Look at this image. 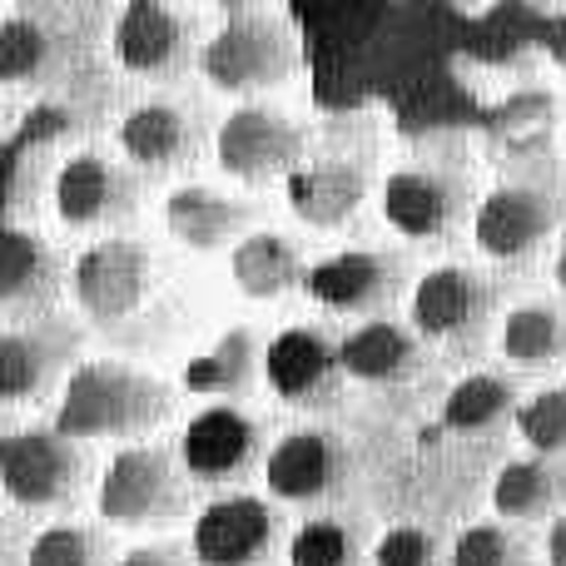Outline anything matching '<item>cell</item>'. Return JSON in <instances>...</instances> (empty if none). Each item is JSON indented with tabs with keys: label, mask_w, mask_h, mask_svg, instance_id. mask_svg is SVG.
<instances>
[{
	"label": "cell",
	"mask_w": 566,
	"mask_h": 566,
	"mask_svg": "<svg viewBox=\"0 0 566 566\" xmlns=\"http://www.w3.org/2000/svg\"><path fill=\"white\" fill-rule=\"evenodd\" d=\"M348 448L338 432L328 428H293L279 438V448L269 452L264 478L269 492L283 502H323L348 482Z\"/></svg>",
	"instance_id": "obj_9"
},
{
	"label": "cell",
	"mask_w": 566,
	"mask_h": 566,
	"mask_svg": "<svg viewBox=\"0 0 566 566\" xmlns=\"http://www.w3.org/2000/svg\"><path fill=\"white\" fill-rule=\"evenodd\" d=\"M259 458V428L249 412L214 402L199 418H189L185 438H179V462L195 482H229L239 472H249V462Z\"/></svg>",
	"instance_id": "obj_14"
},
{
	"label": "cell",
	"mask_w": 566,
	"mask_h": 566,
	"mask_svg": "<svg viewBox=\"0 0 566 566\" xmlns=\"http://www.w3.org/2000/svg\"><path fill=\"white\" fill-rule=\"evenodd\" d=\"M149 279H155V259L139 244H129V239H99V244H90L75 259V274H70L80 308L105 323L135 313L149 293Z\"/></svg>",
	"instance_id": "obj_8"
},
{
	"label": "cell",
	"mask_w": 566,
	"mask_h": 566,
	"mask_svg": "<svg viewBox=\"0 0 566 566\" xmlns=\"http://www.w3.org/2000/svg\"><path fill=\"white\" fill-rule=\"evenodd\" d=\"M80 448L60 428H25L10 432L0 458V488L20 507H60L80 488Z\"/></svg>",
	"instance_id": "obj_5"
},
{
	"label": "cell",
	"mask_w": 566,
	"mask_h": 566,
	"mask_svg": "<svg viewBox=\"0 0 566 566\" xmlns=\"http://www.w3.org/2000/svg\"><path fill=\"white\" fill-rule=\"evenodd\" d=\"M25 566H105V552H99L95 532L60 522V527H45L30 542Z\"/></svg>",
	"instance_id": "obj_32"
},
{
	"label": "cell",
	"mask_w": 566,
	"mask_h": 566,
	"mask_svg": "<svg viewBox=\"0 0 566 566\" xmlns=\"http://www.w3.org/2000/svg\"><path fill=\"white\" fill-rule=\"evenodd\" d=\"M274 542H279V512L264 497L239 492V497H219L199 512L189 552H195L199 566H259L269 562Z\"/></svg>",
	"instance_id": "obj_6"
},
{
	"label": "cell",
	"mask_w": 566,
	"mask_h": 566,
	"mask_svg": "<svg viewBox=\"0 0 566 566\" xmlns=\"http://www.w3.org/2000/svg\"><path fill=\"white\" fill-rule=\"evenodd\" d=\"M373 566H442V547L428 527H392L373 547Z\"/></svg>",
	"instance_id": "obj_33"
},
{
	"label": "cell",
	"mask_w": 566,
	"mask_h": 566,
	"mask_svg": "<svg viewBox=\"0 0 566 566\" xmlns=\"http://www.w3.org/2000/svg\"><path fill=\"white\" fill-rule=\"evenodd\" d=\"M195 50L189 15L159 6V0H129L115 15V55L135 75H175Z\"/></svg>",
	"instance_id": "obj_13"
},
{
	"label": "cell",
	"mask_w": 566,
	"mask_h": 566,
	"mask_svg": "<svg viewBox=\"0 0 566 566\" xmlns=\"http://www.w3.org/2000/svg\"><path fill=\"white\" fill-rule=\"evenodd\" d=\"M289 566H358V537L333 517L303 522L289 542Z\"/></svg>",
	"instance_id": "obj_30"
},
{
	"label": "cell",
	"mask_w": 566,
	"mask_h": 566,
	"mask_svg": "<svg viewBox=\"0 0 566 566\" xmlns=\"http://www.w3.org/2000/svg\"><path fill=\"white\" fill-rule=\"evenodd\" d=\"M517 432L532 458H566V388H542L517 408Z\"/></svg>",
	"instance_id": "obj_29"
},
{
	"label": "cell",
	"mask_w": 566,
	"mask_h": 566,
	"mask_svg": "<svg viewBox=\"0 0 566 566\" xmlns=\"http://www.w3.org/2000/svg\"><path fill=\"white\" fill-rule=\"evenodd\" d=\"M60 363V343L45 328H0V402L40 398Z\"/></svg>",
	"instance_id": "obj_24"
},
{
	"label": "cell",
	"mask_w": 566,
	"mask_h": 566,
	"mask_svg": "<svg viewBox=\"0 0 566 566\" xmlns=\"http://www.w3.org/2000/svg\"><path fill=\"white\" fill-rule=\"evenodd\" d=\"M95 502L99 517H109L115 527H165L169 517H179V502H185L175 458L155 442L119 448L99 472Z\"/></svg>",
	"instance_id": "obj_3"
},
{
	"label": "cell",
	"mask_w": 566,
	"mask_h": 566,
	"mask_svg": "<svg viewBox=\"0 0 566 566\" xmlns=\"http://www.w3.org/2000/svg\"><path fill=\"white\" fill-rule=\"evenodd\" d=\"M507 412H517V388L512 378H497V373H472L458 388L442 398V428L452 432H488L497 428Z\"/></svg>",
	"instance_id": "obj_28"
},
{
	"label": "cell",
	"mask_w": 566,
	"mask_h": 566,
	"mask_svg": "<svg viewBox=\"0 0 566 566\" xmlns=\"http://www.w3.org/2000/svg\"><path fill=\"white\" fill-rule=\"evenodd\" d=\"M214 155L224 175L264 185V179H289L303 165V135L283 109L269 105H239L214 135Z\"/></svg>",
	"instance_id": "obj_4"
},
{
	"label": "cell",
	"mask_w": 566,
	"mask_h": 566,
	"mask_svg": "<svg viewBox=\"0 0 566 566\" xmlns=\"http://www.w3.org/2000/svg\"><path fill=\"white\" fill-rule=\"evenodd\" d=\"M562 205L557 195L537 185H502L492 189L478 205V219H472V239L488 259H527L532 249L547 244V234L557 229Z\"/></svg>",
	"instance_id": "obj_7"
},
{
	"label": "cell",
	"mask_w": 566,
	"mask_h": 566,
	"mask_svg": "<svg viewBox=\"0 0 566 566\" xmlns=\"http://www.w3.org/2000/svg\"><path fill=\"white\" fill-rule=\"evenodd\" d=\"M502 353L517 368H557L566 358V303H522L502 318Z\"/></svg>",
	"instance_id": "obj_23"
},
{
	"label": "cell",
	"mask_w": 566,
	"mask_h": 566,
	"mask_svg": "<svg viewBox=\"0 0 566 566\" xmlns=\"http://www.w3.org/2000/svg\"><path fill=\"white\" fill-rule=\"evenodd\" d=\"M402 264L382 249H338V254L318 259L303 279L313 303L333 313H373L398 293Z\"/></svg>",
	"instance_id": "obj_10"
},
{
	"label": "cell",
	"mask_w": 566,
	"mask_h": 566,
	"mask_svg": "<svg viewBox=\"0 0 566 566\" xmlns=\"http://www.w3.org/2000/svg\"><path fill=\"white\" fill-rule=\"evenodd\" d=\"M6 442H10V432H6V428H0V458H6Z\"/></svg>",
	"instance_id": "obj_38"
},
{
	"label": "cell",
	"mask_w": 566,
	"mask_h": 566,
	"mask_svg": "<svg viewBox=\"0 0 566 566\" xmlns=\"http://www.w3.org/2000/svg\"><path fill=\"white\" fill-rule=\"evenodd\" d=\"M542 45H547V55L566 70V10H562V15H552L547 25H542Z\"/></svg>",
	"instance_id": "obj_35"
},
{
	"label": "cell",
	"mask_w": 566,
	"mask_h": 566,
	"mask_svg": "<svg viewBox=\"0 0 566 566\" xmlns=\"http://www.w3.org/2000/svg\"><path fill=\"white\" fill-rule=\"evenodd\" d=\"M135 205V185H129L125 169H115L99 155H75L60 165L55 175V214L75 229L105 224V219L129 214Z\"/></svg>",
	"instance_id": "obj_16"
},
{
	"label": "cell",
	"mask_w": 566,
	"mask_h": 566,
	"mask_svg": "<svg viewBox=\"0 0 566 566\" xmlns=\"http://www.w3.org/2000/svg\"><path fill=\"white\" fill-rule=\"evenodd\" d=\"M249 219H254V209L239 205V199H229V195H219V189H209V185H185L165 199L169 234H175L185 249H199V254L224 249L229 239L239 244V234L249 229Z\"/></svg>",
	"instance_id": "obj_18"
},
{
	"label": "cell",
	"mask_w": 566,
	"mask_h": 566,
	"mask_svg": "<svg viewBox=\"0 0 566 566\" xmlns=\"http://www.w3.org/2000/svg\"><path fill=\"white\" fill-rule=\"evenodd\" d=\"M50 289H55V259L45 239L30 229H0V303L25 308L50 298Z\"/></svg>",
	"instance_id": "obj_25"
},
{
	"label": "cell",
	"mask_w": 566,
	"mask_h": 566,
	"mask_svg": "<svg viewBox=\"0 0 566 566\" xmlns=\"http://www.w3.org/2000/svg\"><path fill=\"white\" fill-rule=\"evenodd\" d=\"M338 358L358 382H402L418 373V338L392 318H368L338 343Z\"/></svg>",
	"instance_id": "obj_20"
},
{
	"label": "cell",
	"mask_w": 566,
	"mask_h": 566,
	"mask_svg": "<svg viewBox=\"0 0 566 566\" xmlns=\"http://www.w3.org/2000/svg\"><path fill=\"white\" fill-rule=\"evenodd\" d=\"M547 566H566V512L547 527Z\"/></svg>",
	"instance_id": "obj_36"
},
{
	"label": "cell",
	"mask_w": 566,
	"mask_h": 566,
	"mask_svg": "<svg viewBox=\"0 0 566 566\" xmlns=\"http://www.w3.org/2000/svg\"><path fill=\"white\" fill-rule=\"evenodd\" d=\"M165 412H169L165 382H155L149 373L125 368V363L90 358L65 378L50 428H60L70 442L75 438H125V432L155 428Z\"/></svg>",
	"instance_id": "obj_1"
},
{
	"label": "cell",
	"mask_w": 566,
	"mask_h": 566,
	"mask_svg": "<svg viewBox=\"0 0 566 566\" xmlns=\"http://www.w3.org/2000/svg\"><path fill=\"white\" fill-rule=\"evenodd\" d=\"M199 65H205L209 85L224 90V95H259V90H274L293 75L298 50H293V35L279 15L229 10L224 25L199 50Z\"/></svg>",
	"instance_id": "obj_2"
},
{
	"label": "cell",
	"mask_w": 566,
	"mask_h": 566,
	"mask_svg": "<svg viewBox=\"0 0 566 566\" xmlns=\"http://www.w3.org/2000/svg\"><path fill=\"white\" fill-rule=\"evenodd\" d=\"M60 35L30 10L0 20V85H30L55 70Z\"/></svg>",
	"instance_id": "obj_26"
},
{
	"label": "cell",
	"mask_w": 566,
	"mask_h": 566,
	"mask_svg": "<svg viewBox=\"0 0 566 566\" xmlns=\"http://www.w3.org/2000/svg\"><path fill=\"white\" fill-rule=\"evenodd\" d=\"M269 388L293 408H328L343 378V358L318 328H283L264 353Z\"/></svg>",
	"instance_id": "obj_11"
},
{
	"label": "cell",
	"mask_w": 566,
	"mask_h": 566,
	"mask_svg": "<svg viewBox=\"0 0 566 566\" xmlns=\"http://www.w3.org/2000/svg\"><path fill=\"white\" fill-rule=\"evenodd\" d=\"M497 303V289L478 274V269L462 264H442L428 269L412 289V323L428 338H468L482 328V318Z\"/></svg>",
	"instance_id": "obj_12"
},
{
	"label": "cell",
	"mask_w": 566,
	"mask_h": 566,
	"mask_svg": "<svg viewBox=\"0 0 566 566\" xmlns=\"http://www.w3.org/2000/svg\"><path fill=\"white\" fill-rule=\"evenodd\" d=\"M229 274H234L239 293L269 303V298H283L289 289H298V283L308 279V269H303V254L289 234H279V229H259V234H244L234 244V254H229Z\"/></svg>",
	"instance_id": "obj_21"
},
{
	"label": "cell",
	"mask_w": 566,
	"mask_h": 566,
	"mask_svg": "<svg viewBox=\"0 0 566 566\" xmlns=\"http://www.w3.org/2000/svg\"><path fill=\"white\" fill-rule=\"evenodd\" d=\"M115 566H195V562L175 547H135V552H125Z\"/></svg>",
	"instance_id": "obj_34"
},
{
	"label": "cell",
	"mask_w": 566,
	"mask_h": 566,
	"mask_svg": "<svg viewBox=\"0 0 566 566\" xmlns=\"http://www.w3.org/2000/svg\"><path fill=\"white\" fill-rule=\"evenodd\" d=\"M566 502V458H517L492 482V507L512 522H537L547 512L562 517Z\"/></svg>",
	"instance_id": "obj_22"
},
{
	"label": "cell",
	"mask_w": 566,
	"mask_h": 566,
	"mask_svg": "<svg viewBox=\"0 0 566 566\" xmlns=\"http://www.w3.org/2000/svg\"><path fill=\"white\" fill-rule=\"evenodd\" d=\"M552 274H557V283L566 289V229H562V239H557V264H552Z\"/></svg>",
	"instance_id": "obj_37"
},
{
	"label": "cell",
	"mask_w": 566,
	"mask_h": 566,
	"mask_svg": "<svg viewBox=\"0 0 566 566\" xmlns=\"http://www.w3.org/2000/svg\"><path fill=\"white\" fill-rule=\"evenodd\" d=\"M448 566H527V542L502 522H478L452 542Z\"/></svg>",
	"instance_id": "obj_31"
},
{
	"label": "cell",
	"mask_w": 566,
	"mask_h": 566,
	"mask_svg": "<svg viewBox=\"0 0 566 566\" xmlns=\"http://www.w3.org/2000/svg\"><path fill=\"white\" fill-rule=\"evenodd\" d=\"M462 214V189L442 169H398L382 185V219L408 239H442Z\"/></svg>",
	"instance_id": "obj_15"
},
{
	"label": "cell",
	"mask_w": 566,
	"mask_h": 566,
	"mask_svg": "<svg viewBox=\"0 0 566 566\" xmlns=\"http://www.w3.org/2000/svg\"><path fill=\"white\" fill-rule=\"evenodd\" d=\"M199 129L195 119L179 105H165V99H149V105H135L119 125V149H125L135 165L145 169H175L195 155Z\"/></svg>",
	"instance_id": "obj_19"
},
{
	"label": "cell",
	"mask_w": 566,
	"mask_h": 566,
	"mask_svg": "<svg viewBox=\"0 0 566 566\" xmlns=\"http://www.w3.org/2000/svg\"><path fill=\"white\" fill-rule=\"evenodd\" d=\"M254 363H259L254 333H249V328H229V333H219V338H214V348L199 353V358L185 368V388L189 392H209V398H224V392L249 388Z\"/></svg>",
	"instance_id": "obj_27"
},
{
	"label": "cell",
	"mask_w": 566,
	"mask_h": 566,
	"mask_svg": "<svg viewBox=\"0 0 566 566\" xmlns=\"http://www.w3.org/2000/svg\"><path fill=\"white\" fill-rule=\"evenodd\" d=\"M368 179L348 159H303L289 175V209L313 229H338L358 214Z\"/></svg>",
	"instance_id": "obj_17"
}]
</instances>
